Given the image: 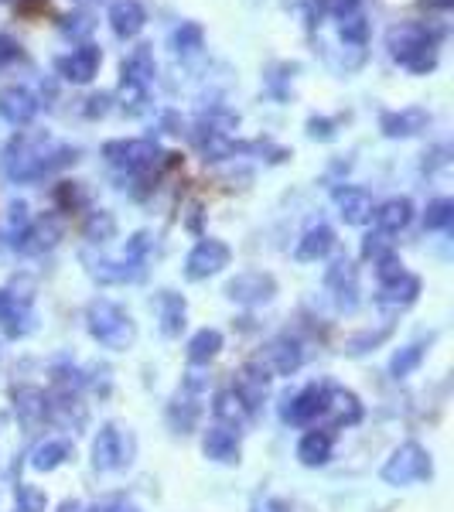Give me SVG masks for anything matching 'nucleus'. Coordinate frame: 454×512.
I'll list each match as a JSON object with an SVG mask.
<instances>
[{"label": "nucleus", "mask_w": 454, "mask_h": 512, "mask_svg": "<svg viewBox=\"0 0 454 512\" xmlns=\"http://www.w3.org/2000/svg\"><path fill=\"white\" fill-rule=\"evenodd\" d=\"M79 151L69 144H59L41 130H21L11 144L4 147V158H0V171H4L7 181L14 185H31V181H41L55 171L76 164Z\"/></svg>", "instance_id": "1"}, {"label": "nucleus", "mask_w": 454, "mask_h": 512, "mask_svg": "<svg viewBox=\"0 0 454 512\" xmlns=\"http://www.w3.org/2000/svg\"><path fill=\"white\" fill-rule=\"evenodd\" d=\"M448 35L444 24L434 21H400L386 31V52L393 55V62H400L414 76H431L441 59V41Z\"/></svg>", "instance_id": "2"}, {"label": "nucleus", "mask_w": 454, "mask_h": 512, "mask_svg": "<svg viewBox=\"0 0 454 512\" xmlns=\"http://www.w3.org/2000/svg\"><path fill=\"white\" fill-rule=\"evenodd\" d=\"M86 328L103 349H113V352H123L137 342L134 318H130L117 301H106V297H96L86 308Z\"/></svg>", "instance_id": "3"}, {"label": "nucleus", "mask_w": 454, "mask_h": 512, "mask_svg": "<svg viewBox=\"0 0 454 512\" xmlns=\"http://www.w3.org/2000/svg\"><path fill=\"white\" fill-rule=\"evenodd\" d=\"M103 158L113 164L117 171L130 178H147L161 168L168 154L161 151L158 140L151 137H134V140H110L103 144Z\"/></svg>", "instance_id": "4"}, {"label": "nucleus", "mask_w": 454, "mask_h": 512, "mask_svg": "<svg viewBox=\"0 0 454 512\" xmlns=\"http://www.w3.org/2000/svg\"><path fill=\"white\" fill-rule=\"evenodd\" d=\"M154 76H158V65H154L151 45H137L123 62L120 76V103L130 117H140L147 110V89H151Z\"/></svg>", "instance_id": "5"}, {"label": "nucleus", "mask_w": 454, "mask_h": 512, "mask_svg": "<svg viewBox=\"0 0 454 512\" xmlns=\"http://www.w3.org/2000/svg\"><path fill=\"white\" fill-rule=\"evenodd\" d=\"M434 475V465H431V454H427L424 444L417 441H403L383 465V482L386 485H417V482H427Z\"/></svg>", "instance_id": "6"}, {"label": "nucleus", "mask_w": 454, "mask_h": 512, "mask_svg": "<svg viewBox=\"0 0 454 512\" xmlns=\"http://www.w3.org/2000/svg\"><path fill=\"white\" fill-rule=\"evenodd\" d=\"M134 458V437L120 431L117 424H103L93 441V468L96 472H120Z\"/></svg>", "instance_id": "7"}, {"label": "nucleus", "mask_w": 454, "mask_h": 512, "mask_svg": "<svg viewBox=\"0 0 454 512\" xmlns=\"http://www.w3.org/2000/svg\"><path fill=\"white\" fill-rule=\"evenodd\" d=\"M274 294H277V280L267 270H243V274H236L226 284V297L243 304V308H257V304L274 301Z\"/></svg>", "instance_id": "8"}, {"label": "nucleus", "mask_w": 454, "mask_h": 512, "mask_svg": "<svg viewBox=\"0 0 454 512\" xmlns=\"http://www.w3.org/2000/svg\"><path fill=\"white\" fill-rule=\"evenodd\" d=\"M229 260H233V250H229V246L222 243V239L205 236V239H198L195 250L188 253L185 277L188 280H209V277H216L219 270H226Z\"/></svg>", "instance_id": "9"}, {"label": "nucleus", "mask_w": 454, "mask_h": 512, "mask_svg": "<svg viewBox=\"0 0 454 512\" xmlns=\"http://www.w3.org/2000/svg\"><path fill=\"white\" fill-rule=\"evenodd\" d=\"M325 403H328V386L325 383L304 386L301 393L287 396L284 407H280V417L294 427H311L318 417H325Z\"/></svg>", "instance_id": "10"}, {"label": "nucleus", "mask_w": 454, "mask_h": 512, "mask_svg": "<svg viewBox=\"0 0 454 512\" xmlns=\"http://www.w3.org/2000/svg\"><path fill=\"white\" fill-rule=\"evenodd\" d=\"M62 233H65V222L59 212H45V216L31 219L28 229H24L11 246L28 256H35V253H45V250H52V246H59Z\"/></svg>", "instance_id": "11"}, {"label": "nucleus", "mask_w": 454, "mask_h": 512, "mask_svg": "<svg viewBox=\"0 0 454 512\" xmlns=\"http://www.w3.org/2000/svg\"><path fill=\"white\" fill-rule=\"evenodd\" d=\"M325 287L332 291V301L342 311H356L359 304V270L349 256H335L332 267L325 270Z\"/></svg>", "instance_id": "12"}, {"label": "nucleus", "mask_w": 454, "mask_h": 512, "mask_svg": "<svg viewBox=\"0 0 454 512\" xmlns=\"http://www.w3.org/2000/svg\"><path fill=\"white\" fill-rule=\"evenodd\" d=\"M82 263H86L89 277L99 280V284H134V280L144 277V263H134V260H127V256L110 260V256L82 253Z\"/></svg>", "instance_id": "13"}, {"label": "nucleus", "mask_w": 454, "mask_h": 512, "mask_svg": "<svg viewBox=\"0 0 454 512\" xmlns=\"http://www.w3.org/2000/svg\"><path fill=\"white\" fill-rule=\"evenodd\" d=\"M260 362L270 369V376H294L304 362V345L294 335H277L267 342Z\"/></svg>", "instance_id": "14"}, {"label": "nucleus", "mask_w": 454, "mask_h": 512, "mask_svg": "<svg viewBox=\"0 0 454 512\" xmlns=\"http://www.w3.org/2000/svg\"><path fill=\"white\" fill-rule=\"evenodd\" d=\"M99 62H103V52H99L96 45H89V41H82L79 48H72L69 55H62V59L55 62V69H59L62 79L76 82V86H86V82L96 79Z\"/></svg>", "instance_id": "15"}, {"label": "nucleus", "mask_w": 454, "mask_h": 512, "mask_svg": "<svg viewBox=\"0 0 454 512\" xmlns=\"http://www.w3.org/2000/svg\"><path fill=\"white\" fill-rule=\"evenodd\" d=\"M427 127H431V113H427L424 106H403V110H393L379 117V130L390 140L417 137V134H424Z\"/></svg>", "instance_id": "16"}, {"label": "nucleus", "mask_w": 454, "mask_h": 512, "mask_svg": "<svg viewBox=\"0 0 454 512\" xmlns=\"http://www.w3.org/2000/svg\"><path fill=\"white\" fill-rule=\"evenodd\" d=\"M332 198H335V209H338V216H342L345 226H366L376 212L373 195L359 185H338Z\"/></svg>", "instance_id": "17"}, {"label": "nucleus", "mask_w": 454, "mask_h": 512, "mask_svg": "<svg viewBox=\"0 0 454 512\" xmlns=\"http://www.w3.org/2000/svg\"><path fill=\"white\" fill-rule=\"evenodd\" d=\"M35 328V311L28 297H18L11 291H0V332L7 338H24Z\"/></svg>", "instance_id": "18"}, {"label": "nucleus", "mask_w": 454, "mask_h": 512, "mask_svg": "<svg viewBox=\"0 0 454 512\" xmlns=\"http://www.w3.org/2000/svg\"><path fill=\"white\" fill-rule=\"evenodd\" d=\"M41 103L31 89L24 86H7L0 89V120H7L11 127H28L38 117Z\"/></svg>", "instance_id": "19"}, {"label": "nucleus", "mask_w": 454, "mask_h": 512, "mask_svg": "<svg viewBox=\"0 0 454 512\" xmlns=\"http://www.w3.org/2000/svg\"><path fill=\"white\" fill-rule=\"evenodd\" d=\"M270 379H274V376H270V369L263 366L260 359H253V362H246V366L236 373V386H233V390H236L239 400L246 403V407L257 410L260 403L267 400V393H270Z\"/></svg>", "instance_id": "20"}, {"label": "nucleus", "mask_w": 454, "mask_h": 512, "mask_svg": "<svg viewBox=\"0 0 454 512\" xmlns=\"http://www.w3.org/2000/svg\"><path fill=\"white\" fill-rule=\"evenodd\" d=\"M106 21H110L113 35L123 38V41H130V38H137L140 31H144L147 11H144V4H140V0H113Z\"/></svg>", "instance_id": "21"}, {"label": "nucleus", "mask_w": 454, "mask_h": 512, "mask_svg": "<svg viewBox=\"0 0 454 512\" xmlns=\"http://www.w3.org/2000/svg\"><path fill=\"white\" fill-rule=\"evenodd\" d=\"M417 297H420V277L410 274V270H403V274L396 277V280H390V284H379L376 304H379V308L400 311V308H410Z\"/></svg>", "instance_id": "22"}, {"label": "nucleus", "mask_w": 454, "mask_h": 512, "mask_svg": "<svg viewBox=\"0 0 454 512\" xmlns=\"http://www.w3.org/2000/svg\"><path fill=\"white\" fill-rule=\"evenodd\" d=\"M202 451L216 465H236L239 461V431H229L222 424H212L202 437Z\"/></svg>", "instance_id": "23"}, {"label": "nucleus", "mask_w": 454, "mask_h": 512, "mask_svg": "<svg viewBox=\"0 0 454 512\" xmlns=\"http://www.w3.org/2000/svg\"><path fill=\"white\" fill-rule=\"evenodd\" d=\"M198 417H202V393L181 386L178 396L171 400V407H168V424L175 427L178 434H192Z\"/></svg>", "instance_id": "24"}, {"label": "nucleus", "mask_w": 454, "mask_h": 512, "mask_svg": "<svg viewBox=\"0 0 454 512\" xmlns=\"http://www.w3.org/2000/svg\"><path fill=\"white\" fill-rule=\"evenodd\" d=\"M373 219H376V229H379V233L396 236L400 229H407V226H410V219H414V202H410V198H403V195L386 198L383 205H376Z\"/></svg>", "instance_id": "25"}, {"label": "nucleus", "mask_w": 454, "mask_h": 512, "mask_svg": "<svg viewBox=\"0 0 454 512\" xmlns=\"http://www.w3.org/2000/svg\"><path fill=\"white\" fill-rule=\"evenodd\" d=\"M325 417L332 420L335 427H352L362 420V403L352 390H342V386H328V403H325Z\"/></svg>", "instance_id": "26"}, {"label": "nucleus", "mask_w": 454, "mask_h": 512, "mask_svg": "<svg viewBox=\"0 0 454 512\" xmlns=\"http://www.w3.org/2000/svg\"><path fill=\"white\" fill-rule=\"evenodd\" d=\"M14 414L24 427H38L48 420V396L38 386H18L14 390Z\"/></svg>", "instance_id": "27"}, {"label": "nucleus", "mask_w": 454, "mask_h": 512, "mask_svg": "<svg viewBox=\"0 0 454 512\" xmlns=\"http://www.w3.org/2000/svg\"><path fill=\"white\" fill-rule=\"evenodd\" d=\"M332 250H335V229L321 222V226H311L308 233L297 239L294 256L301 263H318V260H325V256L332 253Z\"/></svg>", "instance_id": "28"}, {"label": "nucleus", "mask_w": 454, "mask_h": 512, "mask_svg": "<svg viewBox=\"0 0 454 512\" xmlns=\"http://www.w3.org/2000/svg\"><path fill=\"white\" fill-rule=\"evenodd\" d=\"M332 448H335V437L332 431H308L297 444V461L304 468H321L332 461Z\"/></svg>", "instance_id": "29"}, {"label": "nucleus", "mask_w": 454, "mask_h": 512, "mask_svg": "<svg viewBox=\"0 0 454 512\" xmlns=\"http://www.w3.org/2000/svg\"><path fill=\"white\" fill-rule=\"evenodd\" d=\"M154 304H158L161 332L168 335V338L181 335V328H185V318H188V304H185V297L175 294V291H158V297H154Z\"/></svg>", "instance_id": "30"}, {"label": "nucleus", "mask_w": 454, "mask_h": 512, "mask_svg": "<svg viewBox=\"0 0 454 512\" xmlns=\"http://www.w3.org/2000/svg\"><path fill=\"white\" fill-rule=\"evenodd\" d=\"M212 414H216V424L229 427V431H239V427L253 417V410L239 400L236 390H222L216 393V400H212Z\"/></svg>", "instance_id": "31"}, {"label": "nucleus", "mask_w": 454, "mask_h": 512, "mask_svg": "<svg viewBox=\"0 0 454 512\" xmlns=\"http://www.w3.org/2000/svg\"><path fill=\"white\" fill-rule=\"evenodd\" d=\"M69 458H72V444L62 441V437H52V441L38 444V448L31 451V468H35V472H55V468H62Z\"/></svg>", "instance_id": "32"}, {"label": "nucleus", "mask_w": 454, "mask_h": 512, "mask_svg": "<svg viewBox=\"0 0 454 512\" xmlns=\"http://www.w3.org/2000/svg\"><path fill=\"white\" fill-rule=\"evenodd\" d=\"M219 352H222L219 328H202V332H195L192 342H188V362H192V366H209Z\"/></svg>", "instance_id": "33"}, {"label": "nucleus", "mask_w": 454, "mask_h": 512, "mask_svg": "<svg viewBox=\"0 0 454 512\" xmlns=\"http://www.w3.org/2000/svg\"><path fill=\"white\" fill-rule=\"evenodd\" d=\"M82 236H86L93 246L110 243V239L117 236V216H113L110 209H93L86 216V222H82Z\"/></svg>", "instance_id": "34"}, {"label": "nucleus", "mask_w": 454, "mask_h": 512, "mask_svg": "<svg viewBox=\"0 0 454 512\" xmlns=\"http://www.w3.org/2000/svg\"><path fill=\"white\" fill-rule=\"evenodd\" d=\"M451 222H454V202L451 198H434L424 212V229H431V233H444V229H451Z\"/></svg>", "instance_id": "35"}, {"label": "nucleus", "mask_w": 454, "mask_h": 512, "mask_svg": "<svg viewBox=\"0 0 454 512\" xmlns=\"http://www.w3.org/2000/svg\"><path fill=\"white\" fill-rule=\"evenodd\" d=\"M205 41V31L198 21H181L175 31H171V48L175 52H195V48H202Z\"/></svg>", "instance_id": "36"}, {"label": "nucleus", "mask_w": 454, "mask_h": 512, "mask_svg": "<svg viewBox=\"0 0 454 512\" xmlns=\"http://www.w3.org/2000/svg\"><path fill=\"white\" fill-rule=\"evenodd\" d=\"M420 362H424V345L414 342V345H407V349H400V352L393 355V359H390V373L396 379H407L420 366Z\"/></svg>", "instance_id": "37"}, {"label": "nucleus", "mask_w": 454, "mask_h": 512, "mask_svg": "<svg viewBox=\"0 0 454 512\" xmlns=\"http://www.w3.org/2000/svg\"><path fill=\"white\" fill-rule=\"evenodd\" d=\"M338 35L349 48H366L369 41V21L362 18V14H349V18H342V28H338Z\"/></svg>", "instance_id": "38"}, {"label": "nucleus", "mask_w": 454, "mask_h": 512, "mask_svg": "<svg viewBox=\"0 0 454 512\" xmlns=\"http://www.w3.org/2000/svg\"><path fill=\"white\" fill-rule=\"evenodd\" d=\"M48 499L38 485H28V482H18L14 489V512H45Z\"/></svg>", "instance_id": "39"}, {"label": "nucleus", "mask_w": 454, "mask_h": 512, "mask_svg": "<svg viewBox=\"0 0 454 512\" xmlns=\"http://www.w3.org/2000/svg\"><path fill=\"white\" fill-rule=\"evenodd\" d=\"M390 332H393V325H383L379 332H362V335H356V338H349V342H345V352H349V355H362V352L376 349V345H383L386 338H390Z\"/></svg>", "instance_id": "40"}, {"label": "nucleus", "mask_w": 454, "mask_h": 512, "mask_svg": "<svg viewBox=\"0 0 454 512\" xmlns=\"http://www.w3.org/2000/svg\"><path fill=\"white\" fill-rule=\"evenodd\" d=\"M55 202H59L62 212L82 209V205H86V192L79 188V181H62V185L55 188Z\"/></svg>", "instance_id": "41"}, {"label": "nucleus", "mask_w": 454, "mask_h": 512, "mask_svg": "<svg viewBox=\"0 0 454 512\" xmlns=\"http://www.w3.org/2000/svg\"><path fill=\"white\" fill-rule=\"evenodd\" d=\"M386 253H393V239L386 236V233H379V229H373L366 239H362V256L366 260H379V256H386Z\"/></svg>", "instance_id": "42"}, {"label": "nucleus", "mask_w": 454, "mask_h": 512, "mask_svg": "<svg viewBox=\"0 0 454 512\" xmlns=\"http://www.w3.org/2000/svg\"><path fill=\"white\" fill-rule=\"evenodd\" d=\"M403 260L396 253H386V256H379L376 260V277H379V284H390V280H396L403 274Z\"/></svg>", "instance_id": "43"}, {"label": "nucleus", "mask_w": 454, "mask_h": 512, "mask_svg": "<svg viewBox=\"0 0 454 512\" xmlns=\"http://www.w3.org/2000/svg\"><path fill=\"white\" fill-rule=\"evenodd\" d=\"M28 222H31L28 205H24V202H14V205H11V216H7V236H11V243L24 233V229H28Z\"/></svg>", "instance_id": "44"}, {"label": "nucleus", "mask_w": 454, "mask_h": 512, "mask_svg": "<svg viewBox=\"0 0 454 512\" xmlns=\"http://www.w3.org/2000/svg\"><path fill=\"white\" fill-rule=\"evenodd\" d=\"M62 31L72 38H86L89 31H93V18H89V14H69V18L62 21Z\"/></svg>", "instance_id": "45"}, {"label": "nucleus", "mask_w": 454, "mask_h": 512, "mask_svg": "<svg viewBox=\"0 0 454 512\" xmlns=\"http://www.w3.org/2000/svg\"><path fill=\"white\" fill-rule=\"evenodd\" d=\"M110 106H113V96L110 93H96V96L86 99L82 113H86L89 120H96V117H106V113H110Z\"/></svg>", "instance_id": "46"}, {"label": "nucleus", "mask_w": 454, "mask_h": 512, "mask_svg": "<svg viewBox=\"0 0 454 512\" xmlns=\"http://www.w3.org/2000/svg\"><path fill=\"white\" fill-rule=\"evenodd\" d=\"M308 137H311V140H335V120H328V117H311V120H308Z\"/></svg>", "instance_id": "47"}, {"label": "nucleus", "mask_w": 454, "mask_h": 512, "mask_svg": "<svg viewBox=\"0 0 454 512\" xmlns=\"http://www.w3.org/2000/svg\"><path fill=\"white\" fill-rule=\"evenodd\" d=\"M321 11L335 14V18H349V14L359 11V0H318Z\"/></svg>", "instance_id": "48"}, {"label": "nucleus", "mask_w": 454, "mask_h": 512, "mask_svg": "<svg viewBox=\"0 0 454 512\" xmlns=\"http://www.w3.org/2000/svg\"><path fill=\"white\" fill-rule=\"evenodd\" d=\"M21 55V45L14 38H7V35H0V69H4V65H11L14 59H18Z\"/></svg>", "instance_id": "49"}, {"label": "nucleus", "mask_w": 454, "mask_h": 512, "mask_svg": "<svg viewBox=\"0 0 454 512\" xmlns=\"http://www.w3.org/2000/svg\"><path fill=\"white\" fill-rule=\"evenodd\" d=\"M253 512H287V506L280 499H270L267 495V499H260L257 506H253Z\"/></svg>", "instance_id": "50"}, {"label": "nucleus", "mask_w": 454, "mask_h": 512, "mask_svg": "<svg viewBox=\"0 0 454 512\" xmlns=\"http://www.w3.org/2000/svg\"><path fill=\"white\" fill-rule=\"evenodd\" d=\"M420 7H427V11H451L454 0H420Z\"/></svg>", "instance_id": "51"}, {"label": "nucleus", "mask_w": 454, "mask_h": 512, "mask_svg": "<svg viewBox=\"0 0 454 512\" xmlns=\"http://www.w3.org/2000/svg\"><path fill=\"white\" fill-rule=\"evenodd\" d=\"M59 512H86V506H82L79 499H65L62 506H59Z\"/></svg>", "instance_id": "52"}]
</instances>
